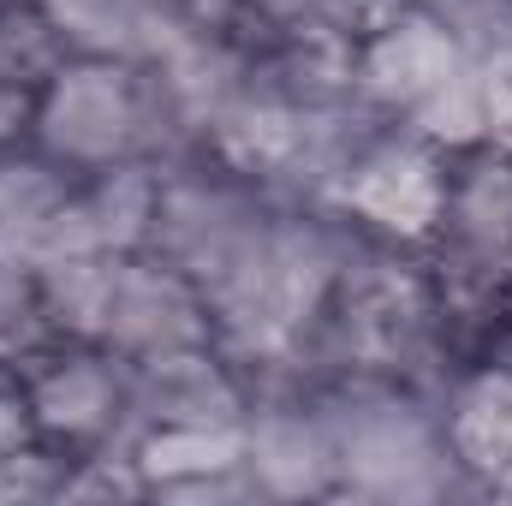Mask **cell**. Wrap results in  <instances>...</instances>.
I'll list each match as a JSON object with an SVG mask.
<instances>
[{"instance_id": "obj_2", "label": "cell", "mask_w": 512, "mask_h": 506, "mask_svg": "<svg viewBox=\"0 0 512 506\" xmlns=\"http://www.w3.org/2000/svg\"><path fill=\"white\" fill-rule=\"evenodd\" d=\"M340 203L387 239H435L441 209H447V173L435 161V143L376 137L340 173Z\"/></svg>"}, {"instance_id": "obj_11", "label": "cell", "mask_w": 512, "mask_h": 506, "mask_svg": "<svg viewBox=\"0 0 512 506\" xmlns=\"http://www.w3.org/2000/svg\"><path fill=\"white\" fill-rule=\"evenodd\" d=\"M66 60H72V42L42 0H0V84L42 96Z\"/></svg>"}, {"instance_id": "obj_7", "label": "cell", "mask_w": 512, "mask_h": 506, "mask_svg": "<svg viewBox=\"0 0 512 506\" xmlns=\"http://www.w3.org/2000/svg\"><path fill=\"white\" fill-rule=\"evenodd\" d=\"M245 465L268 495H322L340 477L328 411L316 405H262L245 417Z\"/></svg>"}, {"instance_id": "obj_4", "label": "cell", "mask_w": 512, "mask_h": 506, "mask_svg": "<svg viewBox=\"0 0 512 506\" xmlns=\"http://www.w3.org/2000/svg\"><path fill=\"white\" fill-rule=\"evenodd\" d=\"M465 60H471L465 42H459L429 6H411V12H399L393 24H382L376 36L358 42L352 90H358V102L411 120V114H417Z\"/></svg>"}, {"instance_id": "obj_9", "label": "cell", "mask_w": 512, "mask_h": 506, "mask_svg": "<svg viewBox=\"0 0 512 506\" xmlns=\"http://www.w3.org/2000/svg\"><path fill=\"white\" fill-rule=\"evenodd\" d=\"M84 215H90V233L96 245L114 256H137L149 251V233H155V203H161V173H149V161H120V167H102L90 191H78Z\"/></svg>"}, {"instance_id": "obj_8", "label": "cell", "mask_w": 512, "mask_h": 506, "mask_svg": "<svg viewBox=\"0 0 512 506\" xmlns=\"http://www.w3.org/2000/svg\"><path fill=\"white\" fill-rule=\"evenodd\" d=\"M441 441H447V459L471 471L483 489H512V364L507 370L489 364L453 387Z\"/></svg>"}, {"instance_id": "obj_13", "label": "cell", "mask_w": 512, "mask_h": 506, "mask_svg": "<svg viewBox=\"0 0 512 506\" xmlns=\"http://www.w3.org/2000/svg\"><path fill=\"white\" fill-rule=\"evenodd\" d=\"M30 126H36V96L0 84V155H12V149L30 137Z\"/></svg>"}, {"instance_id": "obj_6", "label": "cell", "mask_w": 512, "mask_h": 506, "mask_svg": "<svg viewBox=\"0 0 512 506\" xmlns=\"http://www.w3.org/2000/svg\"><path fill=\"white\" fill-rule=\"evenodd\" d=\"M209 304L203 292L161 256L120 262V292H114V316H108V334H102V352H114L120 364L137 358H161V352H179V346H209Z\"/></svg>"}, {"instance_id": "obj_10", "label": "cell", "mask_w": 512, "mask_h": 506, "mask_svg": "<svg viewBox=\"0 0 512 506\" xmlns=\"http://www.w3.org/2000/svg\"><path fill=\"white\" fill-rule=\"evenodd\" d=\"M120 262L126 256H114V251H84V256H66V262L36 274V286H42V298H48V310H54L66 340L102 346L108 316H114V292H120Z\"/></svg>"}, {"instance_id": "obj_12", "label": "cell", "mask_w": 512, "mask_h": 506, "mask_svg": "<svg viewBox=\"0 0 512 506\" xmlns=\"http://www.w3.org/2000/svg\"><path fill=\"white\" fill-rule=\"evenodd\" d=\"M411 6H423V0H316V18H328L340 36L364 42V36H376L382 24H393L399 12H411Z\"/></svg>"}, {"instance_id": "obj_1", "label": "cell", "mask_w": 512, "mask_h": 506, "mask_svg": "<svg viewBox=\"0 0 512 506\" xmlns=\"http://www.w3.org/2000/svg\"><path fill=\"white\" fill-rule=\"evenodd\" d=\"M185 126H191V114L149 66L114 60V54H78L36 96L30 137L54 167L102 173L120 161L161 155Z\"/></svg>"}, {"instance_id": "obj_5", "label": "cell", "mask_w": 512, "mask_h": 506, "mask_svg": "<svg viewBox=\"0 0 512 506\" xmlns=\"http://www.w3.org/2000/svg\"><path fill=\"white\" fill-rule=\"evenodd\" d=\"M24 399H30V417L42 429L48 447H102L120 423H126V364L114 352H54L42 370L24 376Z\"/></svg>"}, {"instance_id": "obj_3", "label": "cell", "mask_w": 512, "mask_h": 506, "mask_svg": "<svg viewBox=\"0 0 512 506\" xmlns=\"http://www.w3.org/2000/svg\"><path fill=\"white\" fill-rule=\"evenodd\" d=\"M126 411L143 429H245L251 393L209 346L126 364Z\"/></svg>"}]
</instances>
